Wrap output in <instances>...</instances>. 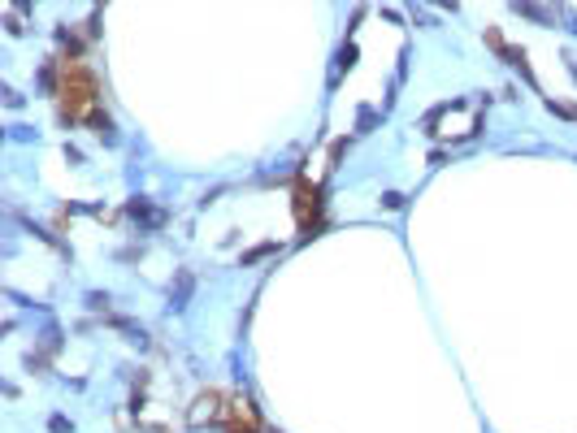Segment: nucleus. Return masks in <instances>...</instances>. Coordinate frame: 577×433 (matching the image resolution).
<instances>
[{
	"label": "nucleus",
	"mask_w": 577,
	"mask_h": 433,
	"mask_svg": "<svg viewBox=\"0 0 577 433\" xmlns=\"http://www.w3.org/2000/svg\"><path fill=\"white\" fill-rule=\"evenodd\" d=\"M57 95H61V113L70 121H91L100 126V135L109 131V117H100L96 109V79L83 61H61V79H57Z\"/></svg>",
	"instance_id": "obj_1"
},
{
	"label": "nucleus",
	"mask_w": 577,
	"mask_h": 433,
	"mask_svg": "<svg viewBox=\"0 0 577 433\" xmlns=\"http://www.w3.org/2000/svg\"><path fill=\"white\" fill-rule=\"evenodd\" d=\"M221 416H226V433H261V416H257L252 399H243V394L226 399Z\"/></svg>",
	"instance_id": "obj_2"
},
{
	"label": "nucleus",
	"mask_w": 577,
	"mask_h": 433,
	"mask_svg": "<svg viewBox=\"0 0 577 433\" xmlns=\"http://www.w3.org/2000/svg\"><path fill=\"white\" fill-rule=\"evenodd\" d=\"M317 213H321V191L309 187V182H299V187H295V221H299V225H313Z\"/></svg>",
	"instance_id": "obj_3"
},
{
	"label": "nucleus",
	"mask_w": 577,
	"mask_h": 433,
	"mask_svg": "<svg viewBox=\"0 0 577 433\" xmlns=\"http://www.w3.org/2000/svg\"><path fill=\"white\" fill-rule=\"evenodd\" d=\"M217 403H221V394H217V390H209V394H200V399H195V412H191V420H195V425H205V420L221 416V407H217Z\"/></svg>",
	"instance_id": "obj_4"
}]
</instances>
